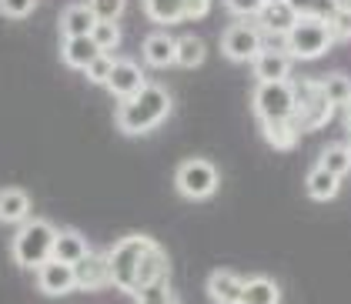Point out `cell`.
Wrapping results in <instances>:
<instances>
[{
  "label": "cell",
  "instance_id": "11",
  "mask_svg": "<svg viewBox=\"0 0 351 304\" xmlns=\"http://www.w3.org/2000/svg\"><path fill=\"white\" fill-rule=\"evenodd\" d=\"M144 84L147 81H144L141 64H134V60H114V71H110V77L104 87H108L117 101H128V97H134Z\"/></svg>",
  "mask_w": 351,
  "mask_h": 304
},
{
  "label": "cell",
  "instance_id": "8",
  "mask_svg": "<svg viewBox=\"0 0 351 304\" xmlns=\"http://www.w3.org/2000/svg\"><path fill=\"white\" fill-rule=\"evenodd\" d=\"M261 51H265L261 30H254L251 24H244V21L224 27V34H221V54L228 57V60H234V64H251Z\"/></svg>",
  "mask_w": 351,
  "mask_h": 304
},
{
  "label": "cell",
  "instance_id": "32",
  "mask_svg": "<svg viewBox=\"0 0 351 304\" xmlns=\"http://www.w3.org/2000/svg\"><path fill=\"white\" fill-rule=\"evenodd\" d=\"M87 7L94 10L97 21H121V14L128 10V0H87Z\"/></svg>",
  "mask_w": 351,
  "mask_h": 304
},
{
  "label": "cell",
  "instance_id": "27",
  "mask_svg": "<svg viewBox=\"0 0 351 304\" xmlns=\"http://www.w3.org/2000/svg\"><path fill=\"white\" fill-rule=\"evenodd\" d=\"M318 167L331 170V174H338V177H345V174L351 170L348 144H328L322 154H318Z\"/></svg>",
  "mask_w": 351,
  "mask_h": 304
},
{
  "label": "cell",
  "instance_id": "36",
  "mask_svg": "<svg viewBox=\"0 0 351 304\" xmlns=\"http://www.w3.org/2000/svg\"><path fill=\"white\" fill-rule=\"evenodd\" d=\"M211 14V0H184V21H204Z\"/></svg>",
  "mask_w": 351,
  "mask_h": 304
},
{
  "label": "cell",
  "instance_id": "39",
  "mask_svg": "<svg viewBox=\"0 0 351 304\" xmlns=\"http://www.w3.org/2000/svg\"><path fill=\"white\" fill-rule=\"evenodd\" d=\"M348 154H351V140H348Z\"/></svg>",
  "mask_w": 351,
  "mask_h": 304
},
{
  "label": "cell",
  "instance_id": "23",
  "mask_svg": "<svg viewBox=\"0 0 351 304\" xmlns=\"http://www.w3.org/2000/svg\"><path fill=\"white\" fill-rule=\"evenodd\" d=\"M87 238L81 231H57V241H54V257L64 261V264H77L84 254H87Z\"/></svg>",
  "mask_w": 351,
  "mask_h": 304
},
{
  "label": "cell",
  "instance_id": "31",
  "mask_svg": "<svg viewBox=\"0 0 351 304\" xmlns=\"http://www.w3.org/2000/svg\"><path fill=\"white\" fill-rule=\"evenodd\" d=\"M110 71H114V57L108 54V51H101V54L94 57L90 64H87V71H84V77L90 84H108Z\"/></svg>",
  "mask_w": 351,
  "mask_h": 304
},
{
  "label": "cell",
  "instance_id": "38",
  "mask_svg": "<svg viewBox=\"0 0 351 304\" xmlns=\"http://www.w3.org/2000/svg\"><path fill=\"white\" fill-rule=\"evenodd\" d=\"M265 3H285V0H265Z\"/></svg>",
  "mask_w": 351,
  "mask_h": 304
},
{
  "label": "cell",
  "instance_id": "26",
  "mask_svg": "<svg viewBox=\"0 0 351 304\" xmlns=\"http://www.w3.org/2000/svg\"><path fill=\"white\" fill-rule=\"evenodd\" d=\"M318 84H322L324 97L331 101V107H335V111L351 104V77H345V74H328V77H322Z\"/></svg>",
  "mask_w": 351,
  "mask_h": 304
},
{
  "label": "cell",
  "instance_id": "25",
  "mask_svg": "<svg viewBox=\"0 0 351 304\" xmlns=\"http://www.w3.org/2000/svg\"><path fill=\"white\" fill-rule=\"evenodd\" d=\"M204 57H208V47H204V40H201V37H194V34L178 37V67H184V71H197V67L204 64Z\"/></svg>",
  "mask_w": 351,
  "mask_h": 304
},
{
  "label": "cell",
  "instance_id": "37",
  "mask_svg": "<svg viewBox=\"0 0 351 304\" xmlns=\"http://www.w3.org/2000/svg\"><path fill=\"white\" fill-rule=\"evenodd\" d=\"M345 127H348V134H351V104L345 107Z\"/></svg>",
  "mask_w": 351,
  "mask_h": 304
},
{
  "label": "cell",
  "instance_id": "16",
  "mask_svg": "<svg viewBox=\"0 0 351 304\" xmlns=\"http://www.w3.org/2000/svg\"><path fill=\"white\" fill-rule=\"evenodd\" d=\"M258 81H288L291 77V54L288 51H261L251 60Z\"/></svg>",
  "mask_w": 351,
  "mask_h": 304
},
{
  "label": "cell",
  "instance_id": "24",
  "mask_svg": "<svg viewBox=\"0 0 351 304\" xmlns=\"http://www.w3.org/2000/svg\"><path fill=\"white\" fill-rule=\"evenodd\" d=\"M144 14L161 27L181 24L184 21V0H144Z\"/></svg>",
  "mask_w": 351,
  "mask_h": 304
},
{
  "label": "cell",
  "instance_id": "4",
  "mask_svg": "<svg viewBox=\"0 0 351 304\" xmlns=\"http://www.w3.org/2000/svg\"><path fill=\"white\" fill-rule=\"evenodd\" d=\"M331 44H335V34L328 27V21H318V17H298L295 27L285 34V47L298 60H318L328 54Z\"/></svg>",
  "mask_w": 351,
  "mask_h": 304
},
{
  "label": "cell",
  "instance_id": "28",
  "mask_svg": "<svg viewBox=\"0 0 351 304\" xmlns=\"http://www.w3.org/2000/svg\"><path fill=\"white\" fill-rule=\"evenodd\" d=\"M134 304H181V301H178V294L171 288V277H161V281L141 288L134 294Z\"/></svg>",
  "mask_w": 351,
  "mask_h": 304
},
{
  "label": "cell",
  "instance_id": "1",
  "mask_svg": "<svg viewBox=\"0 0 351 304\" xmlns=\"http://www.w3.org/2000/svg\"><path fill=\"white\" fill-rule=\"evenodd\" d=\"M174 107L171 101V90L164 84H144L134 97L128 101H117V111H114V127L128 138H141V134H151L154 127H161L167 121V114Z\"/></svg>",
  "mask_w": 351,
  "mask_h": 304
},
{
  "label": "cell",
  "instance_id": "40",
  "mask_svg": "<svg viewBox=\"0 0 351 304\" xmlns=\"http://www.w3.org/2000/svg\"><path fill=\"white\" fill-rule=\"evenodd\" d=\"M348 3H351V0H348Z\"/></svg>",
  "mask_w": 351,
  "mask_h": 304
},
{
  "label": "cell",
  "instance_id": "22",
  "mask_svg": "<svg viewBox=\"0 0 351 304\" xmlns=\"http://www.w3.org/2000/svg\"><path fill=\"white\" fill-rule=\"evenodd\" d=\"M261 134L268 140L274 151H291L298 147V140H301V131H298L295 121H265L261 124Z\"/></svg>",
  "mask_w": 351,
  "mask_h": 304
},
{
  "label": "cell",
  "instance_id": "20",
  "mask_svg": "<svg viewBox=\"0 0 351 304\" xmlns=\"http://www.w3.org/2000/svg\"><path fill=\"white\" fill-rule=\"evenodd\" d=\"M304 188H308V197H311V201H335V197H338V191H341V177L315 164L311 170H308Z\"/></svg>",
  "mask_w": 351,
  "mask_h": 304
},
{
  "label": "cell",
  "instance_id": "2",
  "mask_svg": "<svg viewBox=\"0 0 351 304\" xmlns=\"http://www.w3.org/2000/svg\"><path fill=\"white\" fill-rule=\"evenodd\" d=\"M54 241H57V227L51 221L30 218L17 227L14 241H10V257L17 261V268L37 271L54 257Z\"/></svg>",
  "mask_w": 351,
  "mask_h": 304
},
{
  "label": "cell",
  "instance_id": "34",
  "mask_svg": "<svg viewBox=\"0 0 351 304\" xmlns=\"http://www.w3.org/2000/svg\"><path fill=\"white\" fill-rule=\"evenodd\" d=\"M34 7H37V0H0V14L7 21H24L34 14Z\"/></svg>",
  "mask_w": 351,
  "mask_h": 304
},
{
  "label": "cell",
  "instance_id": "30",
  "mask_svg": "<svg viewBox=\"0 0 351 304\" xmlns=\"http://www.w3.org/2000/svg\"><path fill=\"white\" fill-rule=\"evenodd\" d=\"M94 44L101 47V51H114L117 44H121V27H117V21H97V27H94Z\"/></svg>",
  "mask_w": 351,
  "mask_h": 304
},
{
  "label": "cell",
  "instance_id": "17",
  "mask_svg": "<svg viewBox=\"0 0 351 304\" xmlns=\"http://www.w3.org/2000/svg\"><path fill=\"white\" fill-rule=\"evenodd\" d=\"M24 221H30V194L21 188H3L0 191V224L21 227Z\"/></svg>",
  "mask_w": 351,
  "mask_h": 304
},
{
  "label": "cell",
  "instance_id": "19",
  "mask_svg": "<svg viewBox=\"0 0 351 304\" xmlns=\"http://www.w3.org/2000/svg\"><path fill=\"white\" fill-rule=\"evenodd\" d=\"M298 14L291 10V3L285 0V3H265V10L258 14V30L261 34H288V30L295 27Z\"/></svg>",
  "mask_w": 351,
  "mask_h": 304
},
{
  "label": "cell",
  "instance_id": "15",
  "mask_svg": "<svg viewBox=\"0 0 351 304\" xmlns=\"http://www.w3.org/2000/svg\"><path fill=\"white\" fill-rule=\"evenodd\" d=\"M101 54V47L94 44V37H60V60L71 71H87V64Z\"/></svg>",
  "mask_w": 351,
  "mask_h": 304
},
{
  "label": "cell",
  "instance_id": "29",
  "mask_svg": "<svg viewBox=\"0 0 351 304\" xmlns=\"http://www.w3.org/2000/svg\"><path fill=\"white\" fill-rule=\"evenodd\" d=\"M298 17H318V21H331L335 10L341 7V0H288Z\"/></svg>",
  "mask_w": 351,
  "mask_h": 304
},
{
  "label": "cell",
  "instance_id": "33",
  "mask_svg": "<svg viewBox=\"0 0 351 304\" xmlns=\"http://www.w3.org/2000/svg\"><path fill=\"white\" fill-rule=\"evenodd\" d=\"M328 27L335 34V40H351V3L341 0V7L335 10V17L328 21Z\"/></svg>",
  "mask_w": 351,
  "mask_h": 304
},
{
  "label": "cell",
  "instance_id": "12",
  "mask_svg": "<svg viewBox=\"0 0 351 304\" xmlns=\"http://www.w3.org/2000/svg\"><path fill=\"white\" fill-rule=\"evenodd\" d=\"M241 291H244V277L228 271V268H217L208 275V294L215 304H241Z\"/></svg>",
  "mask_w": 351,
  "mask_h": 304
},
{
  "label": "cell",
  "instance_id": "7",
  "mask_svg": "<svg viewBox=\"0 0 351 304\" xmlns=\"http://www.w3.org/2000/svg\"><path fill=\"white\" fill-rule=\"evenodd\" d=\"M295 94H298V111H295V124L298 131H322L324 124L331 121V101L324 97L322 84L318 81H295Z\"/></svg>",
  "mask_w": 351,
  "mask_h": 304
},
{
  "label": "cell",
  "instance_id": "3",
  "mask_svg": "<svg viewBox=\"0 0 351 304\" xmlns=\"http://www.w3.org/2000/svg\"><path fill=\"white\" fill-rule=\"evenodd\" d=\"M154 241L147 234H128L121 238L114 248L108 251V261H110V284L124 294H134L137 291V271H141V261Z\"/></svg>",
  "mask_w": 351,
  "mask_h": 304
},
{
  "label": "cell",
  "instance_id": "9",
  "mask_svg": "<svg viewBox=\"0 0 351 304\" xmlns=\"http://www.w3.org/2000/svg\"><path fill=\"white\" fill-rule=\"evenodd\" d=\"M74 281L77 291H101L110 284V261L108 251H87L81 261L74 264Z\"/></svg>",
  "mask_w": 351,
  "mask_h": 304
},
{
  "label": "cell",
  "instance_id": "5",
  "mask_svg": "<svg viewBox=\"0 0 351 304\" xmlns=\"http://www.w3.org/2000/svg\"><path fill=\"white\" fill-rule=\"evenodd\" d=\"M251 104L258 121H295L298 111V94H295V81H258L254 94H251Z\"/></svg>",
  "mask_w": 351,
  "mask_h": 304
},
{
  "label": "cell",
  "instance_id": "6",
  "mask_svg": "<svg viewBox=\"0 0 351 304\" xmlns=\"http://www.w3.org/2000/svg\"><path fill=\"white\" fill-rule=\"evenodd\" d=\"M217 184H221V174L211 161L204 157H188L178 164V174H174V188L184 201H208L215 197Z\"/></svg>",
  "mask_w": 351,
  "mask_h": 304
},
{
  "label": "cell",
  "instance_id": "35",
  "mask_svg": "<svg viewBox=\"0 0 351 304\" xmlns=\"http://www.w3.org/2000/svg\"><path fill=\"white\" fill-rule=\"evenodd\" d=\"M224 7L234 17H258L265 10V0H224Z\"/></svg>",
  "mask_w": 351,
  "mask_h": 304
},
{
  "label": "cell",
  "instance_id": "21",
  "mask_svg": "<svg viewBox=\"0 0 351 304\" xmlns=\"http://www.w3.org/2000/svg\"><path fill=\"white\" fill-rule=\"evenodd\" d=\"M241 304H281V288H278L271 277H265V275L244 277Z\"/></svg>",
  "mask_w": 351,
  "mask_h": 304
},
{
  "label": "cell",
  "instance_id": "14",
  "mask_svg": "<svg viewBox=\"0 0 351 304\" xmlns=\"http://www.w3.org/2000/svg\"><path fill=\"white\" fill-rule=\"evenodd\" d=\"M57 27H60V37H87L97 27V17H94V10L87 3H71V7L60 10Z\"/></svg>",
  "mask_w": 351,
  "mask_h": 304
},
{
  "label": "cell",
  "instance_id": "13",
  "mask_svg": "<svg viewBox=\"0 0 351 304\" xmlns=\"http://www.w3.org/2000/svg\"><path fill=\"white\" fill-rule=\"evenodd\" d=\"M141 54H144L147 67H171V64H178V40L161 34V30H154V34L144 37Z\"/></svg>",
  "mask_w": 351,
  "mask_h": 304
},
{
  "label": "cell",
  "instance_id": "18",
  "mask_svg": "<svg viewBox=\"0 0 351 304\" xmlns=\"http://www.w3.org/2000/svg\"><path fill=\"white\" fill-rule=\"evenodd\" d=\"M161 277H171V257H167V251L154 241V244L147 248V254H144V261H141V271H137V291L147 288V284H154V281H161Z\"/></svg>",
  "mask_w": 351,
  "mask_h": 304
},
{
  "label": "cell",
  "instance_id": "10",
  "mask_svg": "<svg viewBox=\"0 0 351 304\" xmlns=\"http://www.w3.org/2000/svg\"><path fill=\"white\" fill-rule=\"evenodd\" d=\"M37 288L47 294V298H64L71 291H77V281H74V264H64L51 257L44 268H37Z\"/></svg>",
  "mask_w": 351,
  "mask_h": 304
}]
</instances>
